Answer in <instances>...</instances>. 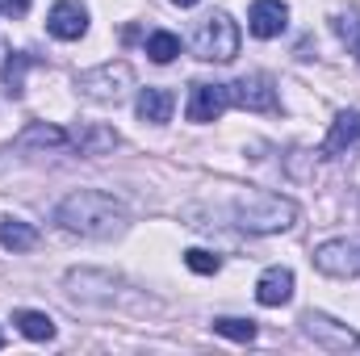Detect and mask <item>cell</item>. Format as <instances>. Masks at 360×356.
Listing matches in <instances>:
<instances>
[{"mask_svg": "<svg viewBox=\"0 0 360 356\" xmlns=\"http://www.w3.org/2000/svg\"><path fill=\"white\" fill-rule=\"evenodd\" d=\"M55 222L80 239H109L126 227V210L113 193L105 189H76L59 201L55 210Z\"/></svg>", "mask_w": 360, "mask_h": 356, "instance_id": "cell-1", "label": "cell"}, {"mask_svg": "<svg viewBox=\"0 0 360 356\" xmlns=\"http://www.w3.org/2000/svg\"><path fill=\"white\" fill-rule=\"evenodd\" d=\"M235 222L248 235H281L297 222V205L269 189H248L243 197H235Z\"/></svg>", "mask_w": 360, "mask_h": 356, "instance_id": "cell-2", "label": "cell"}, {"mask_svg": "<svg viewBox=\"0 0 360 356\" xmlns=\"http://www.w3.org/2000/svg\"><path fill=\"white\" fill-rule=\"evenodd\" d=\"M193 55L205 63H231L239 55V25L231 21V13H210L193 30Z\"/></svg>", "mask_w": 360, "mask_h": 356, "instance_id": "cell-3", "label": "cell"}, {"mask_svg": "<svg viewBox=\"0 0 360 356\" xmlns=\"http://www.w3.org/2000/svg\"><path fill=\"white\" fill-rule=\"evenodd\" d=\"M130 84H134V72H130V63H122V59L101 63V68H89V72L76 76V92L89 96V101H101V105L122 101V96L130 92Z\"/></svg>", "mask_w": 360, "mask_h": 356, "instance_id": "cell-4", "label": "cell"}, {"mask_svg": "<svg viewBox=\"0 0 360 356\" xmlns=\"http://www.w3.org/2000/svg\"><path fill=\"white\" fill-rule=\"evenodd\" d=\"M297 323H302V331H306L319 348H327V352H348V348H360L356 331H352L348 323H340V319L323 314V310H306Z\"/></svg>", "mask_w": 360, "mask_h": 356, "instance_id": "cell-5", "label": "cell"}, {"mask_svg": "<svg viewBox=\"0 0 360 356\" xmlns=\"http://www.w3.org/2000/svg\"><path fill=\"white\" fill-rule=\"evenodd\" d=\"M310 260L327 276H360V243L356 239H327L314 248Z\"/></svg>", "mask_w": 360, "mask_h": 356, "instance_id": "cell-6", "label": "cell"}, {"mask_svg": "<svg viewBox=\"0 0 360 356\" xmlns=\"http://www.w3.org/2000/svg\"><path fill=\"white\" fill-rule=\"evenodd\" d=\"M68 293L89 302V306H113L117 298V276L96 272V268H72L68 272Z\"/></svg>", "mask_w": 360, "mask_h": 356, "instance_id": "cell-7", "label": "cell"}, {"mask_svg": "<svg viewBox=\"0 0 360 356\" xmlns=\"http://www.w3.org/2000/svg\"><path fill=\"white\" fill-rule=\"evenodd\" d=\"M231 105H243L252 113H276L281 101H276V84H272L264 72H252V76H239L231 84Z\"/></svg>", "mask_w": 360, "mask_h": 356, "instance_id": "cell-8", "label": "cell"}, {"mask_svg": "<svg viewBox=\"0 0 360 356\" xmlns=\"http://www.w3.org/2000/svg\"><path fill=\"white\" fill-rule=\"evenodd\" d=\"M226 105H231V84H193L184 113H188V122L205 126V122H218L226 113Z\"/></svg>", "mask_w": 360, "mask_h": 356, "instance_id": "cell-9", "label": "cell"}, {"mask_svg": "<svg viewBox=\"0 0 360 356\" xmlns=\"http://www.w3.org/2000/svg\"><path fill=\"white\" fill-rule=\"evenodd\" d=\"M323 151H327V155H356L360 151V109H344V113H335Z\"/></svg>", "mask_w": 360, "mask_h": 356, "instance_id": "cell-10", "label": "cell"}, {"mask_svg": "<svg viewBox=\"0 0 360 356\" xmlns=\"http://www.w3.org/2000/svg\"><path fill=\"white\" fill-rule=\"evenodd\" d=\"M46 30H51L59 42H76V38H84V30H89V13H84L80 4H72V0H59V4L46 13Z\"/></svg>", "mask_w": 360, "mask_h": 356, "instance_id": "cell-11", "label": "cell"}, {"mask_svg": "<svg viewBox=\"0 0 360 356\" xmlns=\"http://www.w3.org/2000/svg\"><path fill=\"white\" fill-rule=\"evenodd\" d=\"M59 151V147H72V134L63 126H51V122H30L21 134H17V151Z\"/></svg>", "mask_w": 360, "mask_h": 356, "instance_id": "cell-12", "label": "cell"}, {"mask_svg": "<svg viewBox=\"0 0 360 356\" xmlns=\"http://www.w3.org/2000/svg\"><path fill=\"white\" fill-rule=\"evenodd\" d=\"M293 298V272L281 265H272L260 272V281H256V302L260 306H285Z\"/></svg>", "mask_w": 360, "mask_h": 356, "instance_id": "cell-13", "label": "cell"}, {"mask_svg": "<svg viewBox=\"0 0 360 356\" xmlns=\"http://www.w3.org/2000/svg\"><path fill=\"white\" fill-rule=\"evenodd\" d=\"M248 25H252L256 38H276L289 25V8L281 0H256L252 13H248Z\"/></svg>", "mask_w": 360, "mask_h": 356, "instance_id": "cell-14", "label": "cell"}, {"mask_svg": "<svg viewBox=\"0 0 360 356\" xmlns=\"http://www.w3.org/2000/svg\"><path fill=\"white\" fill-rule=\"evenodd\" d=\"M172 109H176V96L168 89H143L139 101H134V113H139L143 122H151V126H164V122L172 117Z\"/></svg>", "mask_w": 360, "mask_h": 356, "instance_id": "cell-15", "label": "cell"}, {"mask_svg": "<svg viewBox=\"0 0 360 356\" xmlns=\"http://www.w3.org/2000/svg\"><path fill=\"white\" fill-rule=\"evenodd\" d=\"M0 248L4 252H34L38 248V231L25 218H0Z\"/></svg>", "mask_w": 360, "mask_h": 356, "instance_id": "cell-16", "label": "cell"}, {"mask_svg": "<svg viewBox=\"0 0 360 356\" xmlns=\"http://www.w3.org/2000/svg\"><path fill=\"white\" fill-rule=\"evenodd\" d=\"M72 147L80 155H109L117 147V130H109V126H84V130L72 134Z\"/></svg>", "mask_w": 360, "mask_h": 356, "instance_id": "cell-17", "label": "cell"}, {"mask_svg": "<svg viewBox=\"0 0 360 356\" xmlns=\"http://www.w3.org/2000/svg\"><path fill=\"white\" fill-rule=\"evenodd\" d=\"M13 323H17V331H21L25 340H38V344H51V340H55V319L42 314V310H17Z\"/></svg>", "mask_w": 360, "mask_h": 356, "instance_id": "cell-18", "label": "cell"}, {"mask_svg": "<svg viewBox=\"0 0 360 356\" xmlns=\"http://www.w3.org/2000/svg\"><path fill=\"white\" fill-rule=\"evenodd\" d=\"M30 68H34V55H25V51H17V55L4 59L0 80H4V92H8V96H21V92H25V72H30Z\"/></svg>", "mask_w": 360, "mask_h": 356, "instance_id": "cell-19", "label": "cell"}, {"mask_svg": "<svg viewBox=\"0 0 360 356\" xmlns=\"http://www.w3.org/2000/svg\"><path fill=\"white\" fill-rule=\"evenodd\" d=\"M147 55H151L155 63H172V59L180 55V38L168 34V30H155V34L147 38Z\"/></svg>", "mask_w": 360, "mask_h": 356, "instance_id": "cell-20", "label": "cell"}, {"mask_svg": "<svg viewBox=\"0 0 360 356\" xmlns=\"http://www.w3.org/2000/svg\"><path fill=\"white\" fill-rule=\"evenodd\" d=\"M214 331L235 340V344H252L256 340V323L252 319H214Z\"/></svg>", "mask_w": 360, "mask_h": 356, "instance_id": "cell-21", "label": "cell"}, {"mask_svg": "<svg viewBox=\"0 0 360 356\" xmlns=\"http://www.w3.org/2000/svg\"><path fill=\"white\" fill-rule=\"evenodd\" d=\"M184 265L193 268V272H201V276H214V272L222 268V260H218L214 252H205V248H188V252H184Z\"/></svg>", "mask_w": 360, "mask_h": 356, "instance_id": "cell-22", "label": "cell"}, {"mask_svg": "<svg viewBox=\"0 0 360 356\" xmlns=\"http://www.w3.org/2000/svg\"><path fill=\"white\" fill-rule=\"evenodd\" d=\"M335 30H340V38L352 46V55L360 59V17H356V13H344V17L335 21Z\"/></svg>", "mask_w": 360, "mask_h": 356, "instance_id": "cell-23", "label": "cell"}, {"mask_svg": "<svg viewBox=\"0 0 360 356\" xmlns=\"http://www.w3.org/2000/svg\"><path fill=\"white\" fill-rule=\"evenodd\" d=\"M172 4H180V8H193V4H201V0H172Z\"/></svg>", "mask_w": 360, "mask_h": 356, "instance_id": "cell-24", "label": "cell"}, {"mask_svg": "<svg viewBox=\"0 0 360 356\" xmlns=\"http://www.w3.org/2000/svg\"><path fill=\"white\" fill-rule=\"evenodd\" d=\"M0 348H4V331H0Z\"/></svg>", "mask_w": 360, "mask_h": 356, "instance_id": "cell-25", "label": "cell"}]
</instances>
